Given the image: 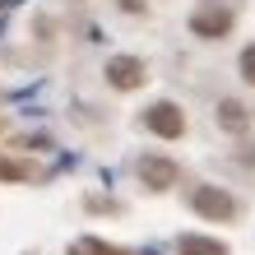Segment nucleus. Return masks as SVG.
<instances>
[{
	"instance_id": "f257e3e1",
	"label": "nucleus",
	"mask_w": 255,
	"mask_h": 255,
	"mask_svg": "<svg viewBox=\"0 0 255 255\" xmlns=\"http://www.w3.org/2000/svg\"><path fill=\"white\" fill-rule=\"evenodd\" d=\"M190 204L200 209L204 218H232L237 214V200H232V195H223L218 186H195L190 190Z\"/></svg>"
},
{
	"instance_id": "6e6552de",
	"label": "nucleus",
	"mask_w": 255,
	"mask_h": 255,
	"mask_svg": "<svg viewBox=\"0 0 255 255\" xmlns=\"http://www.w3.org/2000/svg\"><path fill=\"white\" fill-rule=\"evenodd\" d=\"M242 74L255 84V47H246V51H242Z\"/></svg>"
},
{
	"instance_id": "f03ea898",
	"label": "nucleus",
	"mask_w": 255,
	"mask_h": 255,
	"mask_svg": "<svg viewBox=\"0 0 255 255\" xmlns=\"http://www.w3.org/2000/svg\"><path fill=\"white\" fill-rule=\"evenodd\" d=\"M148 130H158V134H167V139H176V134L186 130V121H181V112L172 107V102H153V107H148Z\"/></svg>"
},
{
	"instance_id": "0eeeda50",
	"label": "nucleus",
	"mask_w": 255,
	"mask_h": 255,
	"mask_svg": "<svg viewBox=\"0 0 255 255\" xmlns=\"http://www.w3.org/2000/svg\"><path fill=\"white\" fill-rule=\"evenodd\" d=\"M223 126H228V130H242L246 126V107H242V102H223Z\"/></svg>"
},
{
	"instance_id": "20e7f679",
	"label": "nucleus",
	"mask_w": 255,
	"mask_h": 255,
	"mask_svg": "<svg viewBox=\"0 0 255 255\" xmlns=\"http://www.w3.org/2000/svg\"><path fill=\"white\" fill-rule=\"evenodd\" d=\"M107 74H112V84H116V88H134V84H144V65H139V61H130V56H126V61H112Z\"/></svg>"
},
{
	"instance_id": "39448f33",
	"label": "nucleus",
	"mask_w": 255,
	"mask_h": 255,
	"mask_svg": "<svg viewBox=\"0 0 255 255\" xmlns=\"http://www.w3.org/2000/svg\"><path fill=\"white\" fill-rule=\"evenodd\" d=\"M139 176H144L148 186H158V190H162V186L176 176V167H172L167 158H144V162H139Z\"/></svg>"
},
{
	"instance_id": "7ed1b4c3",
	"label": "nucleus",
	"mask_w": 255,
	"mask_h": 255,
	"mask_svg": "<svg viewBox=\"0 0 255 255\" xmlns=\"http://www.w3.org/2000/svg\"><path fill=\"white\" fill-rule=\"evenodd\" d=\"M228 28H232L228 9H200V14H195V33H204V37H223Z\"/></svg>"
},
{
	"instance_id": "423d86ee",
	"label": "nucleus",
	"mask_w": 255,
	"mask_h": 255,
	"mask_svg": "<svg viewBox=\"0 0 255 255\" xmlns=\"http://www.w3.org/2000/svg\"><path fill=\"white\" fill-rule=\"evenodd\" d=\"M181 255H228V246L214 237H181Z\"/></svg>"
}]
</instances>
